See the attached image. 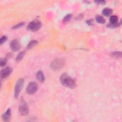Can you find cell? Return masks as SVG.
Wrapping results in <instances>:
<instances>
[{"label":"cell","instance_id":"20","mask_svg":"<svg viewBox=\"0 0 122 122\" xmlns=\"http://www.w3.org/2000/svg\"><path fill=\"white\" fill-rule=\"evenodd\" d=\"M86 24L92 26L94 25V21L93 19H90L86 21Z\"/></svg>","mask_w":122,"mask_h":122},{"label":"cell","instance_id":"3","mask_svg":"<svg viewBox=\"0 0 122 122\" xmlns=\"http://www.w3.org/2000/svg\"><path fill=\"white\" fill-rule=\"evenodd\" d=\"M42 26V23L39 20H36L30 22L28 26L27 29L29 31L32 32H36Z\"/></svg>","mask_w":122,"mask_h":122},{"label":"cell","instance_id":"14","mask_svg":"<svg viewBox=\"0 0 122 122\" xmlns=\"http://www.w3.org/2000/svg\"><path fill=\"white\" fill-rule=\"evenodd\" d=\"M25 53V52L24 51H22L21 52H20L16 57V61L17 62H20V61H21L24 57Z\"/></svg>","mask_w":122,"mask_h":122},{"label":"cell","instance_id":"8","mask_svg":"<svg viewBox=\"0 0 122 122\" xmlns=\"http://www.w3.org/2000/svg\"><path fill=\"white\" fill-rule=\"evenodd\" d=\"M12 69L10 67H7L3 69L1 71V77L2 78H6L12 73Z\"/></svg>","mask_w":122,"mask_h":122},{"label":"cell","instance_id":"17","mask_svg":"<svg viewBox=\"0 0 122 122\" xmlns=\"http://www.w3.org/2000/svg\"><path fill=\"white\" fill-rule=\"evenodd\" d=\"M7 59H6L5 58H1V60H0V65H1V66L3 67L5 66L7 64Z\"/></svg>","mask_w":122,"mask_h":122},{"label":"cell","instance_id":"16","mask_svg":"<svg viewBox=\"0 0 122 122\" xmlns=\"http://www.w3.org/2000/svg\"><path fill=\"white\" fill-rule=\"evenodd\" d=\"M112 56L115 59H118L122 57V53L121 52H115L112 53Z\"/></svg>","mask_w":122,"mask_h":122},{"label":"cell","instance_id":"15","mask_svg":"<svg viewBox=\"0 0 122 122\" xmlns=\"http://www.w3.org/2000/svg\"><path fill=\"white\" fill-rule=\"evenodd\" d=\"M72 18V15L71 14H69L66 15L64 18L63 22L64 24H66L67 23L69 22L70 20H71V18Z\"/></svg>","mask_w":122,"mask_h":122},{"label":"cell","instance_id":"18","mask_svg":"<svg viewBox=\"0 0 122 122\" xmlns=\"http://www.w3.org/2000/svg\"><path fill=\"white\" fill-rule=\"evenodd\" d=\"M24 24H25V23H24V22L19 23L18 24H17L14 25V26H13L12 28V29H18V28H20V27H22L23 26H24Z\"/></svg>","mask_w":122,"mask_h":122},{"label":"cell","instance_id":"21","mask_svg":"<svg viewBox=\"0 0 122 122\" xmlns=\"http://www.w3.org/2000/svg\"><path fill=\"white\" fill-rule=\"evenodd\" d=\"M94 2L97 4H106V1H96Z\"/></svg>","mask_w":122,"mask_h":122},{"label":"cell","instance_id":"13","mask_svg":"<svg viewBox=\"0 0 122 122\" xmlns=\"http://www.w3.org/2000/svg\"><path fill=\"white\" fill-rule=\"evenodd\" d=\"M38 42L36 40H33L32 41L30 42L27 45V48L28 49H31L33 47H34L35 45H36L38 44Z\"/></svg>","mask_w":122,"mask_h":122},{"label":"cell","instance_id":"9","mask_svg":"<svg viewBox=\"0 0 122 122\" xmlns=\"http://www.w3.org/2000/svg\"><path fill=\"white\" fill-rule=\"evenodd\" d=\"M11 111L10 109H8L4 114L2 116V119L3 121L5 122H9L11 120Z\"/></svg>","mask_w":122,"mask_h":122},{"label":"cell","instance_id":"22","mask_svg":"<svg viewBox=\"0 0 122 122\" xmlns=\"http://www.w3.org/2000/svg\"><path fill=\"white\" fill-rule=\"evenodd\" d=\"M12 56V53H7V55H6V56L5 58H6V59H8L9 58H11Z\"/></svg>","mask_w":122,"mask_h":122},{"label":"cell","instance_id":"1","mask_svg":"<svg viewBox=\"0 0 122 122\" xmlns=\"http://www.w3.org/2000/svg\"><path fill=\"white\" fill-rule=\"evenodd\" d=\"M60 81L61 84L66 87L73 89L76 87L75 81L66 73H64L60 76Z\"/></svg>","mask_w":122,"mask_h":122},{"label":"cell","instance_id":"4","mask_svg":"<svg viewBox=\"0 0 122 122\" xmlns=\"http://www.w3.org/2000/svg\"><path fill=\"white\" fill-rule=\"evenodd\" d=\"M24 85V79L23 78L19 79L16 83L14 88V97L15 98H18L20 92L22 89V88Z\"/></svg>","mask_w":122,"mask_h":122},{"label":"cell","instance_id":"2","mask_svg":"<svg viewBox=\"0 0 122 122\" xmlns=\"http://www.w3.org/2000/svg\"><path fill=\"white\" fill-rule=\"evenodd\" d=\"M65 65V61L63 59L58 58L53 60L51 64V68L54 71H57Z\"/></svg>","mask_w":122,"mask_h":122},{"label":"cell","instance_id":"5","mask_svg":"<svg viewBox=\"0 0 122 122\" xmlns=\"http://www.w3.org/2000/svg\"><path fill=\"white\" fill-rule=\"evenodd\" d=\"M19 112L21 115L23 116L27 115L29 113L27 104L23 99H22L20 102L19 107Z\"/></svg>","mask_w":122,"mask_h":122},{"label":"cell","instance_id":"6","mask_svg":"<svg viewBox=\"0 0 122 122\" xmlns=\"http://www.w3.org/2000/svg\"><path fill=\"white\" fill-rule=\"evenodd\" d=\"M38 89L37 84L35 82H31L29 83L26 87V92L30 94H33Z\"/></svg>","mask_w":122,"mask_h":122},{"label":"cell","instance_id":"11","mask_svg":"<svg viewBox=\"0 0 122 122\" xmlns=\"http://www.w3.org/2000/svg\"><path fill=\"white\" fill-rule=\"evenodd\" d=\"M95 20L96 22L99 24H105L106 23V20L104 17L100 15H97L95 17Z\"/></svg>","mask_w":122,"mask_h":122},{"label":"cell","instance_id":"10","mask_svg":"<svg viewBox=\"0 0 122 122\" xmlns=\"http://www.w3.org/2000/svg\"><path fill=\"white\" fill-rule=\"evenodd\" d=\"M36 78L39 81V82L43 83L45 81V77L44 76V74L42 71H38L36 73Z\"/></svg>","mask_w":122,"mask_h":122},{"label":"cell","instance_id":"12","mask_svg":"<svg viewBox=\"0 0 122 122\" xmlns=\"http://www.w3.org/2000/svg\"><path fill=\"white\" fill-rule=\"evenodd\" d=\"M113 13V10L112 9L109 8H106L104 9L103 11H102V14L103 15L105 16H110Z\"/></svg>","mask_w":122,"mask_h":122},{"label":"cell","instance_id":"7","mask_svg":"<svg viewBox=\"0 0 122 122\" xmlns=\"http://www.w3.org/2000/svg\"><path fill=\"white\" fill-rule=\"evenodd\" d=\"M11 49L14 52L18 51L21 48V44L19 41L17 39H14L11 42L10 44Z\"/></svg>","mask_w":122,"mask_h":122},{"label":"cell","instance_id":"19","mask_svg":"<svg viewBox=\"0 0 122 122\" xmlns=\"http://www.w3.org/2000/svg\"><path fill=\"white\" fill-rule=\"evenodd\" d=\"M7 40V37L5 35L3 36L1 38V40H0V44L1 45H3L6 41Z\"/></svg>","mask_w":122,"mask_h":122}]
</instances>
